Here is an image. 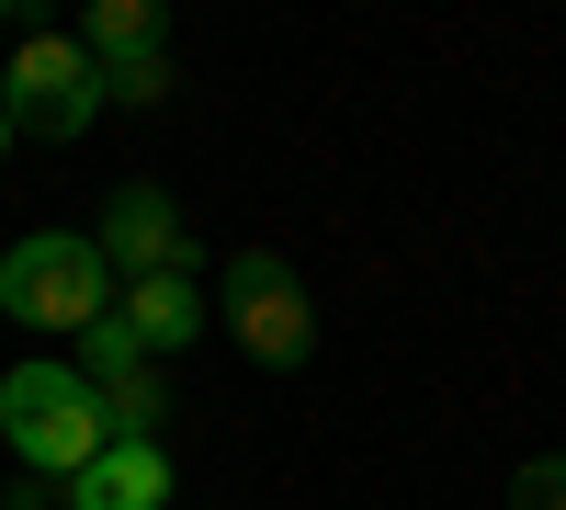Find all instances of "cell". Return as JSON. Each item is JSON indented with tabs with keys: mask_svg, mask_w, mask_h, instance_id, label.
<instances>
[{
	"mask_svg": "<svg viewBox=\"0 0 566 510\" xmlns=\"http://www.w3.org/2000/svg\"><path fill=\"white\" fill-rule=\"evenodd\" d=\"M0 454L23 477H45V488H69L91 454H114V420H103L80 363H12L0 375Z\"/></svg>",
	"mask_w": 566,
	"mask_h": 510,
	"instance_id": "cell-1",
	"label": "cell"
},
{
	"mask_svg": "<svg viewBox=\"0 0 566 510\" xmlns=\"http://www.w3.org/2000/svg\"><path fill=\"white\" fill-rule=\"evenodd\" d=\"M103 306H114V272L80 227H34L0 250V318L12 330H91Z\"/></svg>",
	"mask_w": 566,
	"mask_h": 510,
	"instance_id": "cell-2",
	"label": "cell"
},
{
	"mask_svg": "<svg viewBox=\"0 0 566 510\" xmlns=\"http://www.w3.org/2000/svg\"><path fill=\"white\" fill-rule=\"evenodd\" d=\"M0 114H12V136H91V114H103V69H91L80 34H23L12 69H0Z\"/></svg>",
	"mask_w": 566,
	"mask_h": 510,
	"instance_id": "cell-3",
	"label": "cell"
},
{
	"mask_svg": "<svg viewBox=\"0 0 566 510\" xmlns=\"http://www.w3.org/2000/svg\"><path fill=\"white\" fill-rule=\"evenodd\" d=\"M216 306H227V330H239V352L272 363V375H295V363L317 352V306H306V284H295V261H283V250H239Z\"/></svg>",
	"mask_w": 566,
	"mask_h": 510,
	"instance_id": "cell-4",
	"label": "cell"
},
{
	"mask_svg": "<svg viewBox=\"0 0 566 510\" xmlns=\"http://www.w3.org/2000/svg\"><path fill=\"white\" fill-rule=\"evenodd\" d=\"M91 250H103L114 284H148V272L205 261V250H193V227H181V205L159 194V181H125V194L103 205V227H91Z\"/></svg>",
	"mask_w": 566,
	"mask_h": 510,
	"instance_id": "cell-5",
	"label": "cell"
},
{
	"mask_svg": "<svg viewBox=\"0 0 566 510\" xmlns=\"http://www.w3.org/2000/svg\"><path fill=\"white\" fill-rule=\"evenodd\" d=\"M114 318L148 341V363H181V352L205 341V261L148 272V284H114Z\"/></svg>",
	"mask_w": 566,
	"mask_h": 510,
	"instance_id": "cell-6",
	"label": "cell"
},
{
	"mask_svg": "<svg viewBox=\"0 0 566 510\" xmlns=\"http://www.w3.org/2000/svg\"><path fill=\"white\" fill-rule=\"evenodd\" d=\"M69 510H170V443H114L57 488Z\"/></svg>",
	"mask_w": 566,
	"mask_h": 510,
	"instance_id": "cell-7",
	"label": "cell"
},
{
	"mask_svg": "<svg viewBox=\"0 0 566 510\" xmlns=\"http://www.w3.org/2000/svg\"><path fill=\"white\" fill-rule=\"evenodd\" d=\"M103 420H114V443H159V420H170V363L114 375V386H103Z\"/></svg>",
	"mask_w": 566,
	"mask_h": 510,
	"instance_id": "cell-8",
	"label": "cell"
},
{
	"mask_svg": "<svg viewBox=\"0 0 566 510\" xmlns=\"http://www.w3.org/2000/svg\"><path fill=\"white\" fill-rule=\"evenodd\" d=\"M80 45H91V69H114V58H148V45H159V0H91Z\"/></svg>",
	"mask_w": 566,
	"mask_h": 510,
	"instance_id": "cell-9",
	"label": "cell"
},
{
	"mask_svg": "<svg viewBox=\"0 0 566 510\" xmlns=\"http://www.w3.org/2000/svg\"><path fill=\"white\" fill-rule=\"evenodd\" d=\"M80 341H91V363H80V375H91V397H103L114 375H136V363H148V341H136V330H125V318H114V306H103V318H91V330H80Z\"/></svg>",
	"mask_w": 566,
	"mask_h": 510,
	"instance_id": "cell-10",
	"label": "cell"
},
{
	"mask_svg": "<svg viewBox=\"0 0 566 510\" xmlns=\"http://www.w3.org/2000/svg\"><path fill=\"white\" fill-rule=\"evenodd\" d=\"M103 103H136V114L170 103V45H148V58H114V69H103Z\"/></svg>",
	"mask_w": 566,
	"mask_h": 510,
	"instance_id": "cell-11",
	"label": "cell"
},
{
	"mask_svg": "<svg viewBox=\"0 0 566 510\" xmlns=\"http://www.w3.org/2000/svg\"><path fill=\"white\" fill-rule=\"evenodd\" d=\"M510 510H566V454H533V466L510 477Z\"/></svg>",
	"mask_w": 566,
	"mask_h": 510,
	"instance_id": "cell-12",
	"label": "cell"
},
{
	"mask_svg": "<svg viewBox=\"0 0 566 510\" xmlns=\"http://www.w3.org/2000/svg\"><path fill=\"white\" fill-rule=\"evenodd\" d=\"M0 148H12V114H0Z\"/></svg>",
	"mask_w": 566,
	"mask_h": 510,
	"instance_id": "cell-13",
	"label": "cell"
},
{
	"mask_svg": "<svg viewBox=\"0 0 566 510\" xmlns=\"http://www.w3.org/2000/svg\"><path fill=\"white\" fill-rule=\"evenodd\" d=\"M0 12H12V0H0Z\"/></svg>",
	"mask_w": 566,
	"mask_h": 510,
	"instance_id": "cell-14",
	"label": "cell"
}]
</instances>
